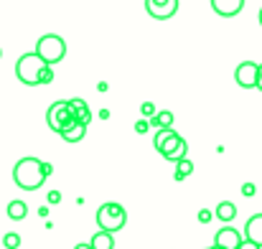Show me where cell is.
<instances>
[{"label":"cell","mask_w":262,"mask_h":249,"mask_svg":"<svg viewBox=\"0 0 262 249\" xmlns=\"http://www.w3.org/2000/svg\"><path fill=\"white\" fill-rule=\"evenodd\" d=\"M41 163L43 161H38V158H20L13 166V180H15V186L23 188V191H38L43 186V180H46Z\"/></svg>","instance_id":"obj_1"},{"label":"cell","mask_w":262,"mask_h":249,"mask_svg":"<svg viewBox=\"0 0 262 249\" xmlns=\"http://www.w3.org/2000/svg\"><path fill=\"white\" fill-rule=\"evenodd\" d=\"M127 224V211L122 203H115V201H107L97 209V227L99 232H107V234H115L120 232L122 227Z\"/></svg>","instance_id":"obj_2"},{"label":"cell","mask_w":262,"mask_h":249,"mask_svg":"<svg viewBox=\"0 0 262 249\" xmlns=\"http://www.w3.org/2000/svg\"><path fill=\"white\" fill-rule=\"evenodd\" d=\"M36 56L43 64L54 66V64H59L67 56V41L61 36H56V33H46V36H41L36 41Z\"/></svg>","instance_id":"obj_3"},{"label":"cell","mask_w":262,"mask_h":249,"mask_svg":"<svg viewBox=\"0 0 262 249\" xmlns=\"http://www.w3.org/2000/svg\"><path fill=\"white\" fill-rule=\"evenodd\" d=\"M43 66H49V64H43L36 56V51H28V54H23L15 61V77H18V82L26 84V86H38V74L43 72Z\"/></svg>","instance_id":"obj_4"},{"label":"cell","mask_w":262,"mask_h":249,"mask_svg":"<svg viewBox=\"0 0 262 249\" xmlns=\"http://www.w3.org/2000/svg\"><path fill=\"white\" fill-rule=\"evenodd\" d=\"M46 125L54 130V132H64L69 125H74V117H72V109H69V99H59L49 107L46 112Z\"/></svg>","instance_id":"obj_5"},{"label":"cell","mask_w":262,"mask_h":249,"mask_svg":"<svg viewBox=\"0 0 262 249\" xmlns=\"http://www.w3.org/2000/svg\"><path fill=\"white\" fill-rule=\"evenodd\" d=\"M166 161H171V163H178V161H183L186 158V153H188V143L178 135V132H173L163 145H161V150H158Z\"/></svg>","instance_id":"obj_6"},{"label":"cell","mask_w":262,"mask_h":249,"mask_svg":"<svg viewBox=\"0 0 262 249\" xmlns=\"http://www.w3.org/2000/svg\"><path fill=\"white\" fill-rule=\"evenodd\" d=\"M178 5H181V0H145V10L156 20L173 18L176 13H178Z\"/></svg>","instance_id":"obj_7"},{"label":"cell","mask_w":262,"mask_h":249,"mask_svg":"<svg viewBox=\"0 0 262 249\" xmlns=\"http://www.w3.org/2000/svg\"><path fill=\"white\" fill-rule=\"evenodd\" d=\"M257 69H260V64H255V61H242V64L234 69V82L239 84L242 89H255V86H257Z\"/></svg>","instance_id":"obj_8"},{"label":"cell","mask_w":262,"mask_h":249,"mask_svg":"<svg viewBox=\"0 0 262 249\" xmlns=\"http://www.w3.org/2000/svg\"><path fill=\"white\" fill-rule=\"evenodd\" d=\"M242 239H245V237L239 234V229L224 227V229H219V232L214 234V247L216 249H239Z\"/></svg>","instance_id":"obj_9"},{"label":"cell","mask_w":262,"mask_h":249,"mask_svg":"<svg viewBox=\"0 0 262 249\" xmlns=\"http://www.w3.org/2000/svg\"><path fill=\"white\" fill-rule=\"evenodd\" d=\"M245 8V0H211V10L222 18H234Z\"/></svg>","instance_id":"obj_10"},{"label":"cell","mask_w":262,"mask_h":249,"mask_svg":"<svg viewBox=\"0 0 262 249\" xmlns=\"http://www.w3.org/2000/svg\"><path fill=\"white\" fill-rule=\"evenodd\" d=\"M69 109H72L74 122H79V125L89 127V122H92V109H89V104L84 102V99H79V97L69 99Z\"/></svg>","instance_id":"obj_11"},{"label":"cell","mask_w":262,"mask_h":249,"mask_svg":"<svg viewBox=\"0 0 262 249\" xmlns=\"http://www.w3.org/2000/svg\"><path fill=\"white\" fill-rule=\"evenodd\" d=\"M245 239L255 242L257 247H262V214H255L247 224H245Z\"/></svg>","instance_id":"obj_12"},{"label":"cell","mask_w":262,"mask_h":249,"mask_svg":"<svg viewBox=\"0 0 262 249\" xmlns=\"http://www.w3.org/2000/svg\"><path fill=\"white\" fill-rule=\"evenodd\" d=\"M89 247L92 249H115V234L94 232V237L89 239Z\"/></svg>","instance_id":"obj_13"},{"label":"cell","mask_w":262,"mask_h":249,"mask_svg":"<svg viewBox=\"0 0 262 249\" xmlns=\"http://www.w3.org/2000/svg\"><path fill=\"white\" fill-rule=\"evenodd\" d=\"M84 135H87V127H84V125H79V122L69 125V127L61 132V138H64L67 143H82V140H84Z\"/></svg>","instance_id":"obj_14"},{"label":"cell","mask_w":262,"mask_h":249,"mask_svg":"<svg viewBox=\"0 0 262 249\" xmlns=\"http://www.w3.org/2000/svg\"><path fill=\"white\" fill-rule=\"evenodd\" d=\"M214 216H216L219 221H232V219L237 216V206H234L232 201H219V206L214 209Z\"/></svg>","instance_id":"obj_15"},{"label":"cell","mask_w":262,"mask_h":249,"mask_svg":"<svg viewBox=\"0 0 262 249\" xmlns=\"http://www.w3.org/2000/svg\"><path fill=\"white\" fill-rule=\"evenodd\" d=\"M8 216H10L13 221H23V219L28 216L26 201H10V203H8Z\"/></svg>","instance_id":"obj_16"},{"label":"cell","mask_w":262,"mask_h":249,"mask_svg":"<svg viewBox=\"0 0 262 249\" xmlns=\"http://www.w3.org/2000/svg\"><path fill=\"white\" fill-rule=\"evenodd\" d=\"M191 173H193V163H191L188 158H183V161L176 163V173H173L176 180H183V178H188Z\"/></svg>","instance_id":"obj_17"},{"label":"cell","mask_w":262,"mask_h":249,"mask_svg":"<svg viewBox=\"0 0 262 249\" xmlns=\"http://www.w3.org/2000/svg\"><path fill=\"white\" fill-rule=\"evenodd\" d=\"M173 132H176L173 127H171V130H158V132H156V138H153V148H156V150H161V145H163Z\"/></svg>","instance_id":"obj_18"},{"label":"cell","mask_w":262,"mask_h":249,"mask_svg":"<svg viewBox=\"0 0 262 249\" xmlns=\"http://www.w3.org/2000/svg\"><path fill=\"white\" fill-rule=\"evenodd\" d=\"M3 247L5 249H18L20 247V237H18L15 232H8V234L3 237Z\"/></svg>","instance_id":"obj_19"},{"label":"cell","mask_w":262,"mask_h":249,"mask_svg":"<svg viewBox=\"0 0 262 249\" xmlns=\"http://www.w3.org/2000/svg\"><path fill=\"white\" fill-rule=\"evenodd\" d=\"M140 115H143V120H150V117H156V115H158V109H156V104H153V102H143Z\"/></svg>","instance_id":"obj_20"},{"label":"cell","mask_w":262,"mask_h":249,"mask_svg":"<svg viewBox=\"0 0 262 249\" xmlns=\"http://www.w3.org/2000/svg\"><path fill=\"white\" fill-rule=\"evenodd\" d=\"M54 82V66H43V72L38 74V84H51Z\"/></svg>","instance_id":"obj_21"},{"label":"cell","mask_w":262,"mask_h":249,"mask_svg":"<svg viewBox=\"0 0 262 249\" xmlns=\"http://www.w3.org/2000/svg\"><path fill=\"white\" fill-rule=\"evenodd\" d=\"M148 127H150V125H148V120H138V122H135V132H138V135H145V132H148Z\"/></svg>","instance_id":"obj_22"},{"label":"cell","mask_w":262,"mask_h":249,"mask_svg":"<svg viewBox=\"0 0 262 249\" xmlns=\"http://www.w3.org/2000/svg\"><path fill=\"white\" fill-rule=\"evenodd\" d=\"M257 193V188H255V183H245L242 186V196H247V198H252Z\"/></svg>","instance_id":"obj_23"},{"label":"cell","mask_w":262,"mask_h":249,"mask_svg":"<svg viewBox=\"0 0 262 249\" xmlns=\"http://www.w3.org/2000/svg\"><path fill=\"white\" fill-rule=\"evenodd\" d=\"M214 219V211H209V209H204V211H199V221L201 224H209Z\"/></svg>","instance_id":"obj_24"},{"label":"cell","mask_w":262,"mask_h":249,"mask_svg":"<svg viewBox=\"0 0 262 249\" xmlns=\"http://www.w3.org/2000/svg\"><path fill=\"white\" fill-rule=\"evenodd\" d=\"M239 249H262V247H257V244H255V242H250V239H242Z\"/></svg>","instance_id":"obj_25"},{"label":"cell","mask_w":262,"mask_h":249,"mask_svg":"<svg viewBox=\"0 0 262 249\" xmlns=\"http://www.w3.org/2000/svg\"><path fill=\"white\" fill-rule=\"evenodd\" d=\"M59 201H61V193L59 191H51L49 193V203H59Z\"/></svg>","instance_id":"obj_26"},{"label":"cell","mask_w":262,"mask_h":249,"mask_svg":"<svg viewBox=\"0 0 262 249\" xmlns=\"http://www.w3.org/2000/svg\"><path fill=\"white\" fill-rule=\"evenodd\" d=\"M41 168H43V175L49 178L51 173H54V168H51V163H41Z\"/></svg>","instance_id":"obj_27"},{"label":"cell","mask_w":262,"mask_h":249,"mask_svg":"<svg viewBox=\"0 0 262 249\" xmlns=\"http://www.w3.org/2000/svg\"><path fill=\"white\" fill-rule=\"evenodd\" d=\"M255 89L262 92V64H260V69H257V86H255Z\"/></svg>","instance_id":"obj_28"},{"label":"cell","mask_w":262,"mask_h":249,"mask_svg":"<svg viewBox=\"0 0 262 249\" xmlns=\"http://www.w3.org/2000/svg\"><path fill=\"white\" fill-rule=\"evenodd\" d=\"M74 249H92V247H89V242H79Z\"/></svg>","instance_id":"obj_29"},{"label":"cell","mask_w":262,"mask_h":249,"mask_svg":"<svg viewBox=\"0 0 262 249\" xmlns=\"http://www.w3.org/2000/svg\"><path fill=\"white\" fill-rule=\"evenodd\" d=\"M257 20H260V26H262V8H260V15H257Z\"/></svg>","instance_id":"obj_30"},{"label":"cell","mask_w":262,"mask_h":249,"mask_svg":"<svg viewBox=\"0 0 262 249\" xmlns=\"http://www.w3.org/2000/svg\"><path fill=\"white\" fill-rule=\"evenodd\" d=\"M0 59H3V49H0Z\"/></svg>","instance_id":"obj_31"},{"label":"cell","mask_w":262,"mask_h":249,"mask_svg":"<svg viewBox=\"0 0 262 249\" xmlns=\"http://www.w3.org/2000/svg\"><path fill=\"white\" fill-rule=\"evenodd\" d=\"M209 249H214V247H209Z\"/></svg>","instance_id":"obj_32"},{"label":"cell","mask_w":262,"mask_h":249,"mask_svg":"<svg viewBox=\"0 0 262 249\" xmlns=\"http://www.w3.org/2000/svg\"><path fill=\"white\" fill-rule=\"evenodd\" d=\"M214 249H216V247H214Z\"/></svg>","instance_id":"obj_33"}]
</instances>
